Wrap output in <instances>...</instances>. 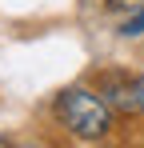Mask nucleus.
Instances as JSON below:
<instances>
[{
  "label": "nucleus",
  "instance_id": "nucleus-2",
  "mask_svg": "<svg viewBox=\"0 0 144 148\" xmlns=\"http://www.w3.org/2000/svg\"><path fill=\"white\" fill-rule=\"evenodd\" d=\"M100 96L112 112H140L136 104V76H124V72H100Z\"/></svg>",
  "mask_w": 144,
  "mask_h": 148
},
{
  "label": "nucleus",
  "instance_id": "nucleus-5",
  "mask_svg": "<svg viewBox=\"0 0 144 148\" xmlns=\"http://www.w3.org/2000/svg\"><path fill=\"white\" fill-rule=\"evenodd\" d=\"M136 104H140V112H144V72L136 76Z\"/></svg>",
  "mask_w": 144,
  "mask_h": 148
},
{
  "label": "nucleus",
  "instance_id": "nucleus-4",
  "mask_svg": "<svg viewBox=\"0 0 144 148\" xmlns=\"http://www.w3.org/2000/svg\"><path fill=\"white\" fill-rule=\"evenodd\" d=\"M112 12H140L144 8V0H104Z\"/></svg>",
  "mask_w": 144,
  "mask_h": 148
},
{
  "label": "nucleus",
  "instance_id": "nucleus-3",
  "mask_svg": "<svg viewBox=\"0 0 144 148\" xmlns=\"http://www.w3.org/2000/svg\"><path fill=\"white\" fill-rule=\"evenodd\" d=\"M120 36H128V40H132V36H144V8H140V12H132V16L120 24Z\"/></svg>",
  "mask_w": 144,
  "mask_h": 148
},
{
  "label": "nucleus",
  "instance_id": "nucleus-6",
  "mask_svg": "<svg viewBox=\"0 0 144 148\" xmlns=\"http://www.w3.org/2000/svg\"><path fill=\"white\" fill-rule=\"evenodd\" d=\"M0 148H12V144H8V136H0Z\"/></svg>",
  "mask_w": 144,
  "mask_h": 148
},
{
  "label": "nucleus",
  "instance_id": "nucleus-1",
  "mask_svg": "<svg viewBox=\"0 0 144 148\" xmlns=\"http://www.w3.org/2000/svg\"><path fill=\"white\" fill-rule=\"evenodd\" d=\"M56 120L68 128L72 136L80 140H104L112 132V108L96 96L92 88L72 84L56 96Z\"/></svg>",
  "mask_w": 144,
  "mask_h": 148
}]
</instances>
